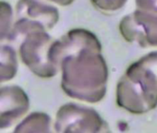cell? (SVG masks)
<instances>
[{
	"mask_svg": "<svg viewBox=\"0 0 157 133\" xmlns=\"http://www.w3.org/2000/svg\"><path fill=\"white\" fill-rule=\"evenodd\" d=\"M14 13L11 6L0 1V44H10Z\"/></svg>",
	"mask_w": 157,
	"mask_h": 133,
	"instance_id": "30bf717a",
	"label": "cell"
},
{
	"mask_svg": "<svg viewBox=\"0 0 157 133\" xmlns=\"http://www.w3.org/2000/svg\"><path fill=\"white\" fill-rule=\"evenodd\" d=\"M49 57L61 74V89L78 102L97 104L107 91L108 66L102 44L89 30L77 28L54 39Z\"/></svg>",
	"mask_w": 157,
	"mask_h": 133,
	"instance_id": "6da1fadb",
	"label": "cell"
},
{
	"mask_svg": "<svg viewBox=\"0 0 157 133\" xmlns=\"http://www.w3.org/2000/svg\"><path fill=\"white\" fill-rule=\"evenodd\" d=\"M56 132L97 133L110 131L107 122L92 107L67 103L61 105L53 121Z\"/></svg>",
	"mask_w": 157,
	"mask_h": 133,
	"instance_id": "5b68a950",
	"label": "cell"
},
{
	"mask_svg": "<svg viewBox=\"0 0 157 133\" xmlns=\"http://www.w3.org/2000/svg\"><path fill=\"white\" fill-rule=\"evenodd\" d=\"M54 38L47 31H31L20 37L18 55L26 68L35 76L42 79H51L58 74V70L49 57L50 46Z\"/></svg>",
	"mask_w": 157,
	"mask_h": 133,
	"instance_id": "277c9868",
	"label": "cell"
},
{
	"mask_svg": "<svg viewBox=\"0 0 157 133\" xmlns=\"http://www.w3.org/2000/svg\"><path fill=\"white\" fill-rule=\"evenodd\" d=\"M137 10L157 15V0H135Z\"/></svg>",
	"mask_w": 157,
	"mask_h": 133,
	"instance_id": "4fadbf2b",
	"label": "cell"
},
{
	"mask_svg": "<svg viewBox=\"0 0 157 133\" xmlns=\"http://www.w3.org/2000/svg\"><path fill=\"white\" fill-rule=\"evenodd\" d=\"M128 0H91L92 5L104 14H114L124 8Z\"/></svg>",
	"mask_w": 157,
	"mask_h": 133,
	"instance_id": "8fae6325",
	"label": "cell"
},
{
	"mask_svg": "<svg viewBox=\"0 0 157 133\" xmlns=\"http://www.w3.org/2000/svg\"><path fill=\"white\" fill-rule=\"evenodd\" d=\"M59 18L56 7L46 0H19L15 6L10 44L31 31L52 30Z\"/></svg>",
	"mask_w": 157,
	"mask_h": 133,
	"instance_id": "3957f363",
	"label": "cell"
},
{
	"mask_svg": "<svg viewBox=\"0 0 157 133\" xmlns=\"http://www.w3.org/2000/svg\"><path fill=\"white\" fill-rule=\"evenodd\" d=\"M14 128L15 132H52L53 121L44 112H33L25 116Z\"/></svg>",
	"mask_w": 157,
	"mask_h": 133,
	"instance_id": "9c48e42d",
	"label": "cell"
},
{
	"mask_svg": "<svg viewBox=\"0 0 157 133\" xmlns=\"http://www.w3.org/2000/svg\"><path fill=\"white\" fill-rule=\"evenodd\" d=\"M119 32L128 43L143 48L157 47V15L136 10L120 21Z\"/></svg>",
	"mask_w": 157,
	"mask_h": 133,
	"instance_id": "8992f818",
	"label": "cell"
},
{
	"mask_svg": "<svg viewBox=\"0 0 157 133\" xmlns=\"http://www.w3.org/2000/svg\"><path fill=\"white\" fill-rule=\"evenodd\" d=\"M46 1L52 4L57 5V6H60V7H67L73 4L76 0H46Z\"/></svg>",
	"mask_w": 157,
	"mask_h": 133,
	"instance_id": "5bb4252c",
	"label": "cell"
},
{
	"mask_svg": "<svg viewBox=\"0 0 157 133\" xmlns=\"http://www.w3.org/2000/svg\"><path fill=\"white\" fill-rule=\"evenodd\" d=\"M138 62L157 79V51L148 53L140 57Z\"/></svg>",
	"mask_w": 157,
	"mask_h": 133,
	"instance_id": "7c38bea8",
	"label": "cell"
},
{
	"mask_svg": "<svg viewBox=\"0 0 157 133\" xmlns=\"http://www.w3.org/2000/svg\"><path fill=\"white\" fill-rule=\"evenodd\" d=\"M18 54L10 44H0V85L13 80L18 72Z\"/></svg>",
	"mask_w": 157,
	"mask_h": 133,
	"instance_id": "ba28073f",
	"label": "cell"
},
{
	"mask_svg": "<svg viewBox=\"0 0 157 133\" xmlns=\"http://www.w3.org/2000/svg\"><path fill=\"white\" fill-rule=\"evenodd\" d=\"M116 96L117 105L128 113H148L157 106V80L136 61L118 81Z\"/></svg>",
	"mask_w": 157,
	"mask_h": 133,
	"instance_id": "7a4b0ae2",
	"label": "cell"
},
{
	"mask_svg": "<svg viewBox=\"0 0 157 133\" xmlns=\"http://www.w3.org/2000/svg\"><path fill=\"white\" fill-rule=\"evenodd\" d=\"M31 102L18 85H0V129L16 126L28 113Z\"/></svg>",
	"mask_w": 157,
	"mask_h": 133,
	"instance_id": "52a82bcc",
	"label": "cell"
}]
</instances>
